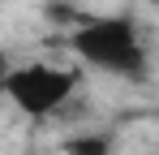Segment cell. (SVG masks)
Segmentation results:
<instances>
[{"label":"cell","instance_id":"4","mask_svg":"<svg viewBox=\"0 0 159 155\" xmlns=\"http://www.w3.org/2000/svg\"><path fill=\"white\" fill-rule=\"evenodd\" d=\"M151 4H159V0H151Z\"/></svg>","mask_w":159,"mask_h":155},{"label":"cell","instance_id":"1","mask_svg":"<svg viewBox=\"0 0 159 155\" xmlns=\"http://www.w3.org/2000/svg\"><path fill=\"white\" fill-rule=\"evenodd\" d=\"M69 52L78 56L86 69H99L107 78H146L151 73L146 39H142L138 22L125 17V13L82 17L69 30Z\"/></svg>","mask_w":159,"mask_h":155},{"label":"cell","instance_id":"3","mask_svg":"<svg viewBox=\"0 0 159 155\" xmlns=\"http://www.w3.org/2000/svg\"><path fill=\"white\" fill-rule=\"evenodd\" d=\"M65 155H116V138L99 134V129H86V134L65 138Z\"/></svg>","mask_w":159,"mask_h":155},{"label":"cell","instance_id":"2","mask_svg":"<svg viewBox=\"0 0 159 155\" xmlns=\"http://www.w3.org/2000/svg\"><path fill=\"white\" fill-rule=\"evenodd\" d=\"M82 73L78 69H65V65H17V69H4L0 78V95L22 108L26 116H52L65 103L78 95Z\"/></svg>","mask_w":159,"mask_h":155}]
</instances>
